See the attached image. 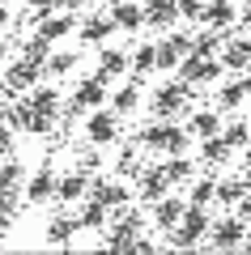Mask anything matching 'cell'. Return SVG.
Returning a JSON list of instances; mask_svg holds the SVG:
<instances>
[{
	"label": "cell",
	"instance_id": "cell-1",
	"mask_svg": "<svg viewBox=\"0 0 251 255\" xmlns=\"http://www.w3.org/2000/svg\"><path fill=\"white\" fill-rule=\"evenodd\" d=\"M209 226H213V217H209L200 204H188V209H183V217L166 230V243H175V247H196L200 238L209 234Z\"/></svg>",
	"mask_w": 251,
	"mask_h": 255
},
{
	"label": "cell",
	"instance_id": "cell-2",
	"mask_svg": "<svg viewBox=\"0 0 251 255\" xmlns=\"http://www.w3.org/2000/svg\"><path fill=\"white\" fill-rule=\"evenodd\" d=\"M179 77H183L188 85H196V81L213 85L217 77H222V60H213V55H196V51H188V55H183V68H179Z\"/></svg>",
	"mask_w": 251,
	"mask_h": 255
},
{
	"label": "cell",
	"instance_id": "cell-3",
	"mask_svg": "<svg viewBox=\"0 0 251 255\" xmlns=\"http://www.w3.org/2000/svg\"><path fill=\"white\" fill-rule=\"evenodd\" d=\"M243 238H247V221H243L239 213H230V217H222V221H213V226H209V243L222 247V251L243 247Z\"/></svg>",
	"mask_w": 251,
	"mask_h": 255
},
{
	"label": "cell",
	"instance_id": "cell-4",
	"mask_svg": "<svg viewBox=\"0 0 251 255\" xmlns=\"http://www.w3.org/2000/svg\"><path fill=\"white\" fill-rule=\"evenodd\" d=\"M30 21L38 26V34H43L47 43H55V38H64V34L77 30V17H72V13H55V9H34Z\"/></svg>",
	"mask_w": 251,
	"mask_h": 255
},
{
	"label": "cell",
	"instance_id": "cell-5",
	"mask_svg": "<svg viewBox=\"0 0 251 255\" xmlns=\"http://www.w3.org/2000/svg\"><path fill=\"white\" fill-rule=\"evenodd\" d=\"M188 90H192L188 81H179V85H158V90H153V98H149V111H153L158 119H171L175 111L188 102Z\"/></svg>",
	"mask_w": 251,
	"mask_h": 255
},
{
	"label": "cell",
	"instance_id": "cell-6",
	"mask_svg": "<svg viewBox=\"0 0 251 255\" xmlns=\"http://www.w3.org/2000/svg\"><path fill=\"white\" fill-rule=\"evenodd\" d=\"M107 102V77L94 73L85 81H77V94H72V111H98Z\"/></svg>",
	"mask_w": 251,
	"mask_h": 255
},
{
	"label": "cell",
	"instance_id": "cell-7",
	"mask_svg": "<svg viewBox=\"0 0 251 255\" xmlns=\"http://www.w3.org/2000/svg\"><path fill=\"white\" fill-rule=\"evenodd\" d=\"M55 187H60L55 170H51V166H43V170L30 174V183H26V200H30V204H47V200H55Z\"/></svg>",
	"mask_w": 251,
	"mask_h": 255
},
{
	"label": "cell",
	"instance_id": "cell-8",
	"mask_svg": "<svg viewBox=\"0 0 251 255\" xmlns=\"http://www.w3.org/2000/svg\"><path fill=\"white\" fill-rule=\"evenodd\" d=\"M85 132H90V140L94 145H111V140L119 136V124H115V111H94L90 115V124H85Z\"/></svg>",
	"mask_w": 251,
	"mask_h": 255
},
{
	"label": "cell",
	"instance_id": "cell-9",
	"mask_svg": "<svg viewBox=\"0 0 251 255\" xmlns=\"http://www.w3.org/2000/svg\"><path fill=\"white\" fill-rule=\"evenodd\" d=\"M179 21V0H145V26H175Z\"/></svg>",
	"mask_w": 251,
	"mask_h": 255
},
{
	"label": "cell",
	"instance_id": "cell-10",
	"mask_svg": "<svg viewBox=\"0 0 251 255\" xmlns=\"http://www.w3.org/2000/svg\"><path fill=\"white\" fill-rule=\"evenodd\" d=\"M183 209H188V204H183V200H175V196H162V200H153V226H158L162 234H166V230H171L175 221L183 217Z\"/></svg>",
	"mask_w": 251,
	"mask_h": 255
},
{
	"label": "cell",
	"instance_id": "cell-11",
	"mask_svg": "<svg viewBox=\"0 0 251 255\" xmlns=\"http://www.w3.org/2000/svg\"><path fill=\"white\" fill-rule=\"evenodd\" d=\"M200 21H205V26H213V30H230L234 21H239V13H234L230 0H209V4H205V17H200Z\"/></svg>",
	"mask_w": 251,
	"mask_h": 255
},
{
	"label": "cell",
	"instance_id": "cell-12",
	"mask_svg": "<svg viewBox=\"0 0 251 255\" xmlns=\"http://www.w3.org/2000/svg\"><path fill=\"white\" fill-rule=\"evenodd\" d=\"M111 17H115L119 30H141L145 26V4H136V0H119L115 9H111Z\"/></svg>",
	"mask_w": 251,
	"mask_h": 255
},
{
	"label": "cell",
	"instance_id": "cell-13",
	"mask_svg": "<svg viewBox=\"0 0 251 255\" xmlns=\"http://www.w3.org/2000/svg\"><path fill=\"white\" fill-rule=\"evenodd\" d=\"M90 196H94V200H102L107 209H124V204H128V187H124V183H115V179L94 183V187H90Z\"/></svg>",
	"mask_w": 251,
	"mask_h": 255
},
{
	"label": "cell",
	"instance_id": "cell-14",
	"mask_svg": "<svg viewBox=\"0 0 251 255\" xmlns=\"http://www.w3.org/2000/svg\"><path fill=\"white\" fill-rule=\"evenodd\" d=\"M128 64H132V60H128L119 47H102V51H98V73L107 77V81H111V77H124Z\"/></svg>",
	"mask_w": 251,
	"mask_h": 255
},
{
	"label": "cell",
	"instance_id": "cell-15",
	"mask_svg": "<svg viewBox=\"0 0 251 255\" xmlns=\"http://www.w3.org/2000/svg\"><path fill=\"white\" fill-rule=\"evenodd\" d=\"M38 68H43V64H34V60H26V55H21V64H13V68H9L4 85H9V90H26V85L38 81Z\"/></svg>",
	"mask_w": 251,
	"mask_h": 255
},
{
	"label": "cell",
	"instance_id": "cell-16",
	"mask_svg": "<svg viewBox=\"0 0 251 255\" xmlns=\"http://www.w3.org/2000/svg\"><path fill=\"white\" fill-rule=\"evenodd\" d=\"M85 191H90L85 170H77V174H64V179H60V187H55V200H60V204H72V200H81Z\"/></svg>",
	"mask_w": 251,
	"mask_h": 255
},
{
	"label": "cell",
	"instance_id": "cell-17",
	"mask_svg": "<svg viewBox=\"0 0 251 255\" xmlns=\"http://www.w3.org/2000/svg\"><path fill=\"white\" fill-rule=\"evenodd\" d=\"M230 153H234V145L226 136H205V145H200V157H205L209 166H222Z\"/></svg>",
	"mask_w": 251,
	"mask_h": 255
},
{
	"label": "cell",
	"instance_id": "cell-18",
	"mask_svg": "<svg viewBox=\"0 0 251 255\" xmlns=\"http://www.w3.org/2000/svg\"><path fill=\"white\" fill-rule=\"evenodd\" d=\"M81 38L85 43H102V38H111V30H115V17H90V21H81Z\"/></svg>",
	"mask_w": 251,
	"mask_h": 255
},
{
	"label": "cell",
	"instance_id": "cell-19",
	"mask_svg": "<svg viewBox=\"0 0 251 255\" xmlns=\"http://www.w3.org/2000/svg\"><path fill=\"white\" fill-rule=\"evenodd\" d=\"M192 136H217V132H222V119H217V111H196V115H192Z\"/></svg>",
	"mask_w": 251,
	"mask_h": 255
},
{
	"label": "cell",
	"instance_id": "cell-20",
	"mask_svg": "<svg viewBox=\"0 0 251 255\" xmlns=\"http://www.w3.org/2000/svg\"><path fill=\"white\" fill-rule=\"evenodd\" d=\"M166 183H171V179H166V170H162V166H153V170L149 174H145V179H141V196H145V200H162V191H166Z\"/></svg>",
	"mask_w": 251,
	"mask_h": 255
},
{
	"label": "cell",
	"instance_id": "cell-21",
	"mask_svg": "<svg viewBox=\"0 0 251 255\" xmlns=\"http://www.w3.org/2000/svg\"><path fill=\"white\" fill-rule=\"evenodd\" d=\"M81 226L85 230H102V226H111V209L102 200H94L90 196V204H85V213H81Z\"/></svg>",
	"mask_w": 251,
	"mask_h": 255
},
{
	"label": "cell",
	"instance_id": "cell-22",
	"mask_svg": "<svg viewBox=\"0 0 251 255\" xmlns=\"http://www.w3.org/2000/svg\"><path fill=\"white\" fill-rule=\"evenodd\" d=\"M162 170H166V179H171V183H188L192 174H196V166H192L188 153H171V162L162 166Z\"/></svg>",
	"mask_w": 251,
	"mask_h": 255
},
{
	"label": "cell",
	"instance_id": "cell-23",
	"mask_svg": "<svg viewBox=\"0 0 251 255\" xmlns=\"http://www.w3.org/2000/svg\"><path fill=\"white\" fill-rule=\"evenodd\" d=\"M247 64H251L247 43H230V47H222V68H230V73H243Z\"/></svg>",
	"mask_w": 251,
	"mask_h": 255
},
{
	"label": "cell",
	"instance_id": "cell-24",
	"mask_svg": "<svg viewBox=\"0 0 251 255\" xmlns=\"http://www.w3.org/2000/svg\"><path fill=\"white\" fill-rule=\"evenodd\" d=\"M34 111L38 115H60V90H51V85H43V90H34Z\"/></svg>",
	"mask_w": 251,
	"mask_h": 255
},
{
	"label": "cell",
	"instance_id": "cell-25",
	"mask_svg": "<svg viewBox=\"0 0 251 255\" xmlns=\"http://www.w3.org/2000/svg\"><path fill=\"white\" fill-rule=\"evenodd\" d=\"M217 200V183L213 179H196L188 187V204H200V209H205V204H213Z\"/></svg>",
	"mask_w": 251,
	"mask_h": 255
},
{
	"label": "cell",
	"instance_id": "cell-26",
	"mask_svg": "<svg viewBox=\"0 0 251 255\" xmlns=\"http://www.w3.org/2000/svg\"><path fill=\"white\" fill-rule=\"evenodd\" d=\"M188 145H192V128H175L166 119V153H188Z\"/></svg>",
	"mask_w": 251,
	"mask_h": 255
},
{
	"label": "cell",
	"instance_id": "cell-27",
	"mask_svg": "<svg viewBox=\"0 0 251 255\" xmlns=\"http://www.w3.org/2000/svg\"><path fill=\"white\" fill-rule=\"evenodd\" d=\"M132 68L136 73H153V68H158V43H145V47H136L132 51Z\"/></svg>",
	"mask_w": 251,
	"mask_h": 255
},
{
	"label": "cell",
	"instance_id": "cell-28",
	"mask_svg": "<svg viewBox=\"0 0 251 255\" xmlns=\"http://www.w3.org/2000/svg\"><path fill=\"white\" fill-rule=\"evenodd\" d=\"M77 226H81V221H68V217H51V226H47V243H72Z\"/></svg>",
	"mask_w": 251,
	"mask_h": 255
},
{
	"label": "cell",
	"instance_id": "cell-29",
	"mask_svg": "<svg viewBox=\"0 0 251 255\" xmlns=\"http://www.w3.org/2000/svg\"><path fill=\"white\" fill-rule=\"evenodd\" d=\"M217 47H222V30H213V26H205L196 38H192V51L196 55H213Z\"/></svg>",
	"mask_w": 251,
	"mask_h": 255
},
{
	"label": "cell",
	"instance_id": "cell-30",
	"mask_svg": "<svg viewBox=\"0 0 251 255\" xmlns=\"http://www.w3.org/2000/svg\"><path fill=\"white\" fill-rule=\"evenodd\" d=\"M247 196V183H239V179H226V183H217V200L226 204V209H234V204Z\"/></svg>",
	"mask_w": 251,
	"mask_h": 255
},
{
	"label": "cell",
	"instance_id": "cell-31",
	"mask_svg": "<svg viewBox=\"0 0 251 255\" xmlns=\"http://www.w3.org/2000/svg\"><path fill=\"white\" fill-rule=\"evenodd\" d=\"M77 68V51H55V55H47V73L51 77H64V73H72Z\"/></svg>",
	"mask_w": 251,
	"mask_h": 255
},
{
	"label": "cell",
	"instance_id": "cell-32",
	"mask_svg": "<svg viewBox=\"0 0 251 255\" xmlns=\"http://www.w3.org/2000/svg\"><path fill=\"white\" fill-rule=\"evenodd\" d=\"M136 102H141V90H136V85H124V90H115V115H128V111H136Z\"/></svg>",
	"mask_w": 251,
	"mask_h": 255
},
{
	"label": "cell",
	"instance_id": "cell-33",
	"mask_svg": "<svg viewBox=\"0 0 251 255\" xmlns=\"http://www.w3.org/2000/svg\"><path fill=\"white\" fill-rule=\"evenodd\" d=\"M141 145L162 149V153H166V124H149V128H141Z\"/></svg>",
	"mask_w": 251,
	"mask_h": 255
},
{
	"label": "cell",
	"instance_id": "cell-34",
	"mask_svg": "<svg viewBox=\"0 0 251 255\" xmlns=\"http://www.w3.org/2000/svg\"><path fill=\"white\" fill-rule=\"evenodd\" d=\"M247 81H234V85H222V94H217V102H222V107H239L243 98H247Z\"/></svg>",
	"mask_w": 251,
	"mask_h": 255
},
{
	"label": "cell",
	"instance_id": "cell-35",
	"mask_svg": "<svg viewBox=\"0 0 251 255\" xmlns=\"http://www.w3.org/2000/svg\"><path fill=\"white\" fill-rule=\"evenodd\" d=\"M26 179V170H21V162H4L0 166V187H9V191H17V183Z\"/></svg>",
	"mask_w": 251,
	"mask_h": 255
},
{
	"label": "cell",
	"instance_id": "cell-36",
	"mask_svg": "<svg viewBox=\"0 0 251 255\" xmlns=\"http://www.w3.org/2000/svg\"><path fill=\"white\" fill-rule=\"evenodd\" d=\"M226 140H230L234 149H247V145H251V128L234 119V124H226Z\"/></svg>",
	"mask_w": 251,
	"mask_h": 255
},
{
	"label": "cell",
	"instance_id": "cell-37",
	"mask_svg": "<svg viewBox=\"0 0 251 255\" xmlns=\"http://www.w3.org/2000/svg\"><path fill=\"white\" fill-rule=\"evenodd\" d=\"M205 4H209V0H179V17L200 21V17H205Z\"/></svg>",
	"mask_w": 251,
	"mask_h": 255
},
{
	"label": "cell",
	"instance_id": "cell-38",
	"mask_svg": "<svg viewBox=\"0 0 251 255\" xmlns=\"http://www.w3.org/2000/svg\"><path fill=\"white\" fill-rule=\"evenodd\" d=\"M13 204H17V191L0 187V217H9V213H13Z\"/></svg>",
	"mask_w": 251,
	"mask_h": 255
},
{
	"label": "cell",
	"instance_id": "cell-39",
	"mask_svg": "<svg viewBox=\"0 0 251 255\" xmlns=\"http://www.w3.org/2000/svg\"><path fill=\"white\" fill-rule=\"evenodd\" d=\"M119 170H124V174H136V170H141V162H136L132 153H124V157H119Z\"/></svg>",
	"mask_w": 251,
	"mask_h": 255
},
{
	"label": "cell",
	"instance_id": "cell-40",
	"mask_svg": "<svg viewBox=\"0 0 251 255\" xmlns=\"http://www.w3.org/2000/svg\"><path fill=\"white\" fill-rule=\"evenodd\" d=\"M234 213H239V217H243V221H251V191H247V196H243V200H239V204H234Z\"/></svg>",
	"mask_w": 251,
	"mask_h": 255
},
{
	"label": "cell",
	"instance_id": "cell-41",
	"mask_svg": "<svg viewBox=\"0 0 251 255\" xmlns=\"http://www.w3.org/2000/svg\"><path fill=\"white\" fill-rule=\"evenodd\" d=\"M9 149H13V136H9V124L0 119V153H9Z\"/></svg>",
	"mask_w": 251,
	"mask_h": 255
},
{
	"label": "cell",
	"instance_id": "cell-42",
	"mask_svg": "<svg viewBox=\"0 0 251 255\" xmlns=\"http://www.w3.org/2000/svg\"><path fill=\"white\" fill-rule=\"evenodd\" d=\"M239 21H243V26H247V30H251V0H247V4H243V13H239Z\"/></svg>",
	"mask_w": 251,
	"mask_h": 255
},
{
	"label": "cell",
	"instance_id": "cell-43",
	"mask_svg": "<svg viewBox=\"0 0 251 255\" xmlns=\"http://www.w3.org/2000/svg\"><path fill=\"white\" fill-rule=\"evenodd\" d=\"M34 4V9H51V0H26V9Z\"/></svg>",
	"mask_w": 251,
	"mask_h": 255
},
{
	"label": "cell",
	"instance_id": "cell-44",
	"mask_svg": "<svg viewBox=\"0 0 251 255\" xmlns=\"http://www.w3.org/2000/svg\"><path fill=\"white\" fill-rule=\"evenodd\" d=\"M243 166H247V183H251V145H247V153H243Z\"/></svg>",
	"mask_w": 251,
	"mask_h": 255
},
{
	"label": "cell",
	"instance_id": "cell-45",
	"mask_svg": "<svg viewBox=\"0 0 251 255\" xmlns=\"http://www.w3.org/2000/svg\"><path fill=\"white\" fill-rule=\"evenodd\" d=\"M243 247H247V251H251V221H247V238H243Z\"/></svg>",
	"mask_w": 251,
	"mask_h": 255
},
{
	"label": "cell",
	"instance_id": "cell-46",
	"mask_svg": "<svg viewBox=\"0 0 251 255\" xmlns=\"http://www.w3.org/2000/svg\"><path fill=\"white\" fill-rule=\"evenodd\" d=\"M4 21H9V13H4V4H0V26H4Z\"/></svg>",
	"mask_w": 251,
	"mask_h": 255
},
{
	"label": "cell",
	"instance_id": "cell-47",
	"mask_svg": "<svg viewBox=\"0 0 251 255\" xmlns=\"http://www.w3.org/2000/svg\"><path fill=\"white\" fill-rule=\"evenodd\" d=\"M243 43H247V55H251V34H247V38H243Z\"/></svg>",
	"mask_w": 251,
	"mask_h": 255
},
{
	"label": "cell",
	"instance_id": "cell-48",
	"mask_svg": "<svg viewBox=\"0 0 251 255\" xmlns=\"http://www.w3.org/2000/svg\"><path fill=\"white\" fill-rule=\"evenodd\" d=\"M0 60H4V43H0Z\"/></svg>",
	"mask_w": 251,
	"mask_h": 255
},
{
	"label": "cell",
	"instance_id": "cell-49",
	"mask_svg": "<svg viewBox=\"0 0 251 255\" xmlns=\"http://www.w3.org/2000/svg\"><path fill=\"white\" fill-rule=\"evenodd\" d=\"M0 247H4V243H0Z\"/></svg>",
	"mask_w": 251,
	"mask_h": 255
}]
</instances>
